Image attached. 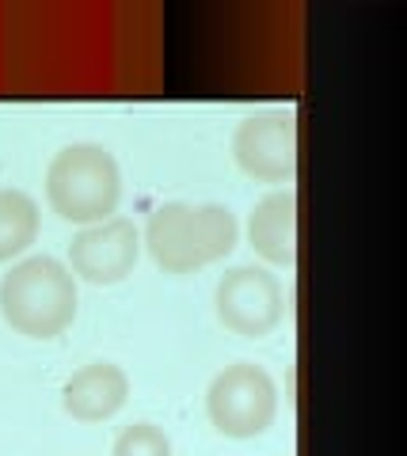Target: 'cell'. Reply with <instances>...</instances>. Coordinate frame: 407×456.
<instances>
[{
  "mask_svg": "<svg viewBox=\"0 0 407 456\" xmlns=\"http://www.w3.org/2000/svg\"><path fill=\"white\" fill-rule=\"evenodd\" d=\"M232 156L256 183H289L297 171V122L289 110H259L232 134Z\"/></svg>",
  "mask_w": 407,
  "mask_h": 456,
  "instance_id": "6",
  "label": "cell"
},
{
  "mask_svg": "<svg viewBox=\"0 0 407 456\" xmlns=\"http://www.w3.org/2000/svg\"><path fill=\"white\" fill-rule=\"evenodd\" d=\"M46 202L69 224H100L122 202V171L103 145H69L46 167Z\"/></svg>",
  "mask_w": 407,
  "mask_h": 456,
  "instance_id": "3",
  "label": "cell"
},
{
  "mask_svg": "<svg viewBox=\"0 0 407 456\" xmlns=\"http://www.w3.org/2000/svg\"><path fill=\"white\" fill-rule=\"evenodd\" d=\"M110 456H172V437L152 422H134L115 437Z\"/></svg>",
  "mask_w": 407,
  "mask_h": 456,
  "instance_id": "11",
  "label": "cell"
},
{
  "mask_svg": "<svg viewBox=\"0 0 407 456\" xmlns=\"http://www.w3.org/2000/svg\"><path fill=\"white\" fill-rule=\"evenodd\" d=\"M248 244L274 266H293L297 259V198L293 191H274L251 209Z\"/></svg>",
  "mask_w": 407,
  "mask_h": 456,
  "instance_id": "9",
  "label": "cell"
},
{
  "mask_svg": "<svg viewBox=\"0 0 407 456\" xmlns=\"http://www.w3.org/2000/svg\"><path fill=\"white\" fill-rule=\"evenodd\" d=\"M206 415L224 437L248 441L266 434L278 415V388L271 373L256 362L224 365L206 392Z\"/></svg>",
  "mask_w": 407,
  "mask_h": 456,
  "instance_id": "4",
  "label": "cell"
},
{
  "mask_svg": "<svg viewBox=\"0 0 407 456\" xmlns=\"http://www.w3.org/2000/svg\"><path fill=\"white\" fill-rule=\"evenodd\" d=\"M142 259V232L130 217H107L80 228L69 244V270L88 285H118Z\"/></svg>",
  "mask_w": 407,
  "mask_h": 456,
  "instance_id": "7",
  "label": "cell"
},
{
  "mask_svg": "<svg viewBox=\"0 0 407 456\" xmlns=\"http://www.w3.org/2000/svg\"><path fill=\"white\" fill-rule=\"evenodd\" d=\"M38 236V202L27 191H0V263L16 259Z\"/></svg>",
  "mask_w": 407,
  "mask_h": 456,
  "instance_id": "10",
  "label": "cell"
},
{
  "mask_svg": "<svg viewBox=\"0 0 407 456\" xmlns=\"http://www.w3.org/2000/svg\"><path fill=\"white\" fill-rule=\"evenodd\" d=\"M214 308H217V320L224 323V331L244 335V338H263L282 323L286 293L271 270L236 266L217 281Z\"/></svg>",
  "mask_w": 407,
  "mask_h": 456,
  "instance_id": "5",
  "label": "cell"
},
{
  "mask_svg": "<svg viewBox=\"0 0 407 456\" xmlns=\"http://www.w3.org/2000/svg\"><path fill=\"white\" fill-rule=\"evenodd\" d=\"M236 240H240V224H236L232 209L164 202L149 217L142 244L164 274H194V270L232 255Z\"/></svg>",
  "mask_w": 407,
  "mask_h": 456,
  "instance_id": "1",
  "label": "cell"
},
{
  "mask_svg": "<svg viewBox=\"0 0 407 456\" xmlns=\"http://www.w3.org/2000/svg\"><path fill=\"white\" fill-rule=\"evenodd\" d=\"M130 399V377L115 362H92L77 369L61 388V407L77 422H107Z\"/></svg>",
  "mask_w": 407,
  "mask_h": 456,
  "instance_id": "8",
  "label": "cell"
},
{
  "mask_svg": "<svg viewBox=\"0 0 407 456\" xmlns=\"http://www.w3.org/2000/svg\"><path fill=\"white\" fill-rule=\"evenodd\" d=\"M0 316L16 335L53 338L77 320V278L53 255H31L0 278Z\"/></svg>",
  "mask_w": 407,
  "mask_h": 456,
  "instance_id": "2",
  "label": "cell"
}]
</instances>
